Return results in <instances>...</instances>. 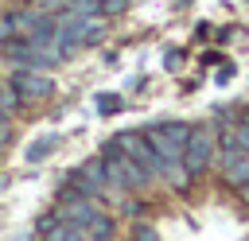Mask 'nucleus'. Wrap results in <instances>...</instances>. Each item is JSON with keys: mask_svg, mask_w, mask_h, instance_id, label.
Here are the masks:
<instances>
[{"mask_svg": "<svg viewBox=\"0 0 249 241\" xmlns=\"http://www.w3.org/2000/svg\"><path fill=\"white\" fill-rule=\"evenodd\" d=\"M101 163H105V179H109L117 190H144V187H148V179H152V175H148L132 155H124L117 144H109V148H105Z\"/></svg>", "mask_w": 249, "mask_h": 241, "instance_id": "obj_1", "label": "nucleus"}, {"mask_svg": "<svg viewBox=\"0 0 249 241\" xmlns=\"http://www.w3.org/2000/svg\"><path fill=\"white\" fill-rule=\"evenodd\" d=\"M152 152L167 163H179L183 159V148H187V136H191V124L187 120H160V124H148L144 128Z\"/></svg>", "mask_w": 249, "mask_h": 241, "instance_id": "obj_2", "label": "nucleus"}, {"mask_svg": "<svg viewBox=\"0 0 249 241\" xmlns=\"http://www.w3.org/2000/svg\"><path fill=\"white\" fill-rule=\"evenodd\" d=\"M214 148H218V140H214V124H191V136H187V148H183V171L195 179V175H202L206 167H210V159H214Z\"/></svg>", "mask_w": 249, "mask_h": 241, "instance_id": "obj_3", "label": "nucleus"}, {"mask_svg": "<svg viewBox=\"0 0 249 241\" xmlns=\"http://www.w3.org/2000/svg\"><path fill=\"white\" fill-rule=\"evenodd\" d=\"M113 144H117V148H121L124 155H132V159H136V163H140V167H144V171H148L152 179H163V175H167V167H171L167 159H160V155L152 152V144H148L144 128H140V132H136V128L121 132V136H113Z\"/></svg>", "mask_w": 249, "mask_h": 241, "instance_id": "obj_4", "label": "nucleus"}, {"mask_svg": "<svg viewBox=\"0 0 249 241\" xmlns=\"http://www.w3.org/2000/svg\"><path fill=\"white\" fill-rule=\"evenodd\" d=\"M8 86H12L23 101H47V97L54 93L51 74H47V70H31V66H16V74H12Z\"/></svg>", "mask_w": 249, "mask_h": 241, "instance_id": "obj_5", "label": "nucleus"}, {"mask_svg": "<svg viewBox=\"0 0 249 241\" xmlns=\"http://www.w3.org/2000/svg\"><path fill=\"white\" fill-rule=\"evenodd\" d=\"M105 163L101 159H86L74 175H70V187L78 190V194H86V198H101L105 194Z\"/></svg>", "mask_w": 249, "mask_h": 241, "instance_id": "obj_6", "label": "nucleus"}, {"mask_svg": "<svg viewBox=\"0 0 249 241\" xmlns=\"http://www.w3.org/2000/svg\"><path fill=\"white\" fill-rule=\"evenodd\" d=\"M97 214V206H93V198H86V194H78L74 187H66L62 194H58V218L62 222H74V225H86L89 218Z\"/></svg>", "mask_w": 249, "mask_h": 241, "instance_id": "obj_7", "label": "nucleus"}, {"mask_svg": "<svg viewBox=\"0 0 249 241\" xmlns=\"http://www.w3.org/2000/svg\"><path fill=\"white\" fill-rule=\"evenodd\" d=\"M222 171H226V183L237 187L249 179V152L241 148H222Z\"/></svg>", "mask_w": 249, "mask_h": 241, "instance_id": "obj_8", "label": "nucleus"}, {"mask_svg": "<svg viewBox=\"0 0 249 241\" xmlns=\"http://www.w3.org/2000/svg\"><path fill=\"white\" fill-rule=\"evenodd\" d=\"M39 233H43L47 241H89L82 225H74V222H54V218H43V222H39Z\"/></svg>", "mask_w": 249, "mask_h": 241, "instance_id": "obj_9", "label": "nucleus"}, {"mask_svg": "<svg viewBox=\"0 0 249 241\" xmlns=\"http://www.w3.org/2000/svg\"><path fill=\"white\" fill-rule=\"evenodd\" d=\"M82 229H86V237H89V241H109L117 225H113V218H109V214H101V210H97V214H93Z\"/></svg>", "mask_w": 249, "mask_h": 241, "instance_id": "obj_10", "label": "nucleus"}, {"mask_svg": "<svg viewBox=\"0 0 249 241\" xmlns=\"http://www.w3.org/2000/svg\"><path fill=\"white\" fill-rule=\"evenodd\" d=\"M23 105H27V101H23V97H19V93H16L12 86H0V109H4L8 117H12L16 109H23Z\"/></svg>", "mask_w": 249, "mask_h": 241, "instance_id": "obj_11", "label": "nucleus"}, {"mask_svg": "<svg viewBox=\"0 0 249 241\" xmlns=\"http://www.w3.org/2000/svg\"><path fill=\"white\" fill-rule=\"evenodd\" d=\"M54 152V140L47 136V140H35V148H27V163H39V159H47Z\"/></svg>", "mask_w": 249, "mask_h": 241, "instance_id": "obj_12", "label": "nucleus"}, {"mask_svg": "<svg viewBox=\"0 0 249 241\" xmlns=\"http://www.w3.org/2000/svg\"><path fill=\"white\" fill-rule=\"evenodd\" d=\"M62 8H70V12H78V16H101V4H97V0H66Z\"/></svg>", "mask_w": 249, "mask_h": 241, "instance_id": "obj_13", "label": "nucleus"}, {"mask_svg": "<svg viewBox=\"0 0 249 241\" xmlns=\"http://www.w3.org/2000/svg\"><path fill=\"white\" fill-rule=\"evenodd\" d=\"M233 128H237V148H241V152H249V109L233 120Z\"/></svg>", "mask_w": 249, "mask_h": 241, "instance_id": "obj_14", "label": "nucleus"}, {"mask_svg": "<svg viewBox=\"0 0 249 241\" xmlns=\"http://www.w3.org/2000/svg\"><path fill=\"white\" fill-rule=\"evenodd\" d=\"M97 4H101V16H121L128 0H97Z\"/></svg>", "mask_w": 249, "mask_h": 241, "instance_id": "obj_15", "label": "nucleus"}, {"mask_svg": "<svg viewBox=\"0 0 249 241\" xmlns=\"http://www.w3.org/2000/svg\"><path fill=\"white\" fill-rule=\"evenodd\" d=\"M117 105H121V97H113V93H101V97H97V109H101V113H113Z\"/></svg>", "mask_w": 249, "mask_h": 241, "instance_id": "obj_16", "label": "nucleus"}, {"mask_svg": "<svg viewBox=\"0 0 249 241\" xmlns=\"http://www.w3.org/2000/svg\"><path fill=\"white\" fill-rule=\"evenodd\" d=\"M62 4H66V0H35V8H39V12H47V16L62 12Z\"/></svg>", "mask_w": 249, "mask_h": 241, "instance_id": "obj_17", "label": "nucleus"}, {"mask_svg": "<svg viewBox=\"0 0 249 241\" xmlns=\"http://www.w3.org/2000/svg\"><path fill=\"white\" fill-rule=\"evenodd\" d=\"M132 241H160V233L152 229V225H136V237Z\"/></svg>", "mask_w": 249, "mask_h": 241, "instance_id": "obj_18", "label": "nucleus"}, {"mask_svg": "<svg viewBox=\"0 0 249 241\" xmlns=\"http://www.w3.org/2000/svg\"><path fill=\"white\" fill-rule=\"evenodd\" d=\"M8 136H12V124H8V113L0 109V148L8 144Z\"/></svg>", "mask_w": 249, "mask_h": 241, "instance_id": "obj_19", "label": "nucleus"}, {"mask_svg": "<svg viewBox=\"0 0 249 241\" xmlns=\"http://www.w3.org/2000/svg\"><path fill=\"white\" fill-rule=\"evenodd\" d=\"M237 194H241V198L249 202V179H245V183H237Z\"/></svg>", "mask_w": 249, "mask_h": 241, "instance_id": "obj_20", "label": "nucleus"}, {"mask_svg": "<svg viewBox=\"0 0 249 241\" xmlns=\"http://www.w3.org/2000/svg\"><path fill=\"white\" fill-rule=\"evenodd\" d=\"M12 4H16V8H27V4H35V0H12Z\"/></svg>", "mask_w": 249, "mask_h": 241, "instance_id": "obj_21", "label": "nucleus"}]
</instances>
